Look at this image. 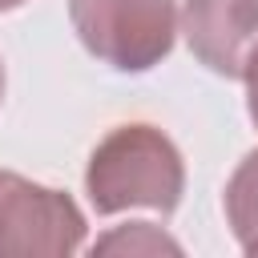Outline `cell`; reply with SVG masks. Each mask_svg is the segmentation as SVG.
Masks as SVG:
<instances>
[{
    "label": "cell",
    "instance_id": "cell-1",
    "mask_svg": "<svg viewBox=\"0 0 258 258\" xmlns=\"http://www.w3.org/2000/svg\"><path fill=\"white\" fill-rule=\"evenodd\" d=\"M85 194L97 214L157 210L173 214L185 194V161L177 145L145 121L109 129L85 169Z\"/></svg>",
    "mask_w": 258,
    "mask_h": 258
},
{
    "label": "cell",
    "instance_id": "cell-2",
    "mask_svg": "<svg viewBox=\"0 0 258 258\" xmlns=\"http://www.w3.org/2000/svg\"><path fill=\"white\" fill-rule=\"evenodd\" d=\"M81 44L117 73H149L177 40V0H69Z\"/></svg>",
    "mask_w": 258,
    "mask_h": 258
},
{
    "label": "cell",
    "instance_id": "cell-3",
    "mask_svg": "<svg viewBox=\"0 0 258 258\" xmlns=\"http://www.w3.org/2000/svg\"><path fill=\"white\" fill-rule=\"evenodd\" d=\"M85 230V214L64 189L0 169V258L77 254Z\"/></svg>",
    "mask_w": 258,
    "mask_h": 258
},
{
    "label": "cell",
    "instance_id": "cell-4",
    "mask_svg": "<svg viewBox=\"0 0 258 258\" xmlns=\"http://www.w3.org/2000/svg\"><path fill=\"white\" fill-rule=\"evenodd\" d=\"M181 32L210 73L242 81L246 60L258 48V0H185Z\"/></svg>",
    "mask_w": 258,
    "mask_h": 258
},
{
    "label": "cell",
    "instance_id": "cell-5",
    "mask_svg": "<svg viewBox=\"0 0 258 258\" xmlns=\"http://www.w3.org/2000/svg\"><path fill=\"white\" fill-rule=\"evenodd\" d=\"M226 222L246 254H258V149L238 161L226 181Z\"/></svg>",
    "mask_w": 258,
    "mask_h": 258
},
{
    "label": "cell",
    "instance_id": "cell-6",
    "mask_svg": "<svg viewBox=\"0 0 258 258\" xmlns=\"http://www.w3.org/2000/svg\"><path fill=\"white\" fill-rule=\"evenodd\" d=\"M93 254H181V242H173L165 230L149 222H129L93 242Z\"/></svg>",
    "mask_w": 258,
    "mask_h": 258
},
{
    "label": "cell",
    "instance_id": "cell-7",
    "mask_svg": "<svg viewBox=\"0 0 258 258\" xmlns=\"http://www.w3.org/2000/svg\"><path fill=\"white\" fill-rule=\"evenodd\" d=\"M242 81H246V109H250V121L258 125V48L250 52V60H246V73H242Z\"/></svg>",
    "mask_w": 258,
    "mask_h": 258
},
{
    "label": "cell",
    "instance_id": "cell-8",
    "mask_svg": "<svg viewBox=\"0 0 258 258\" xmlns=\"http://www.w3.org/2000/svg\"><path fill=\"white\" fill-rule=\"evenodd\" d=\"M24 0H0V12H8V8H20Z\"/></svg>",
    "mask_w": 258,
    "mask_h": 258
},
{
    "label": "cell",
    "instance_id": "cell-9",
    "mask_svg": "<svg viewBox=\"0 0 258 258\" xmlns=\"http://www.w3.org/2000/svg\"><path fill=\"white\" fill-rule=\"evenodd\" d=\"M0 101H4V64H0Z\"/></svg>",
    "mask_w": 258,
    "mask_h": 258
}]
</instances>
